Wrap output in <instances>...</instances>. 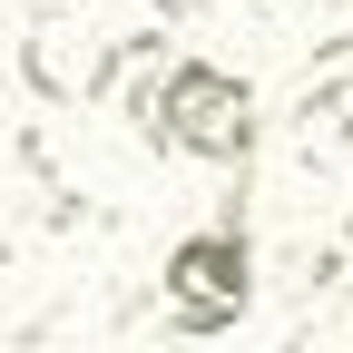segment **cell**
Wrapping results in <instances>:
<instances>
[{"instance_id": "cell-1", "label": "cell", "mask_w": 353, "mask_h": 353, "mask_svg": "<svg viewBox=\"0 0 353 353\" xmlns=\"http://www.w3.org/2000/svg\"><path fill=\"white\" fill-rule=\"evenodd\" d=\"M255 138H265V118H255V88L236 69H216V59L157 69V128H148V148L206 157V167H245Z\"/></svg>"}, {"instance_id": "cell-2", "label": "cell", "mask_w": 353, "mask_h": 353, "mask_svg": "<svg viewBox=\"0 0 353 353\" xmlns=\"http://www.w3.org/2000/svg\"><path fill=\"white\" fill-rule=\"evenodd\" d=\"M157 294H167V324H176V334H226V324H245V304H255V236L236 226V216L176 236L167 265H157Z\"/></svg>"}, {"instance_id": "cell-3", "label": "cell", "mask_w": 353, "mask_h": 353, "mask_svg": "<svg viewBox=\"0 0 353 353\" xmlns=\"http://www.w3.org/2000/svg\"><path fill=\"white\" fill-rule=\"evenodd\" d=\"M79 10H88V0H50V10L20 30V79H30V99H50V108L108 99V88H118V59H128V39L88 30Z\"/></svg>"}, {"instance_id": "cell-4", "label": "cell", "mask_w": 353, "mask_h": 353, "mask_svg": "<svg viewBox=\"0 0 353 353\" xmlns=\"http://www.w3.org/2000/svg\"><path fill=\"white\" fill-rule=\"evenodd\" d=\"M275 10H314V0H275Z\"/></svg>"}]
</instances>
